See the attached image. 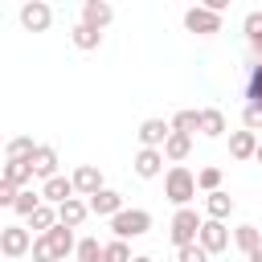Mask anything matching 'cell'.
Masks as SVG:
<instances>
[{
	"label": "cell",
	"instance_id": "cell-19",
	"mask_svg": "<svg viewBox=\"0 0 262 262\" xmlns=\"http://www.w3.org/2000/svg\"><path fill=\"white\" fill-rule=\"evenodd\" d=\"M233 246L250 258V254H258L262 250V233H258V225H237L233 229Z\"/></svg>",
	"mask_w": 262,
	"mask_h": 262
},
{
	"label": "cell",
	"instance_id": "cell-37",
	"mask_svg": "<svg viewBox=\"0 0 262 262\" xmlns=\"http://www.w3.org/2000/svg\"><path fill=\"white\" fill-rule=\"evenodd\" d=\"M250 262H262V250H258V254H250Z\"/></svg>",
	"mask_w": 262,
	"mask_h": 262
},
{
	"label": "cell",
	"instance_id": "cell-31",
	"mask_svg": "<svg viewBox=\"0 0 262 262\" xmlns=\"http://www.w3.org/2000/svg\"><path fill=\"white\" fill-rule=\"evenodd\" d=\"M102 262H131V246H127L123 237L106 242V258H102Z\"/></svg>",
	"mask_w": 262,
	"mask_h": 262
},
{
	"label": "cell",
	"instance_id": "cell-36",
	"mask_svg": "<svg viewBox=\"0 0 262 262\" xmlns=\"http://www.w3.org/2000/svg\"><path fill=\"white\" fill-rule=\"evenodd\" d=\"M131 262H156V258H147V254H135V258H131Z\"/></svg>",
	"mask_w": 262,
	"mask_h": 262
},
{
	"label": "cell",
	"instance_id": "cell-10",
	"mask_svg": "<svg viewBox=\"0 0 262 262\" xmlns=\"http://www.w3.org/2000/svg\"><path fill=\"white\" fill-rule=\"evenodd\" d=\"M70 180H74V192H82L86 201H90L94 192H102V172H98L94 164H82V168H78Z\"/></svg>",
	"mask_w": 262,
	"mask_h": 262
},
{
	"label": "cell",
	"instance_id": "cell-15",
	"mask_svg": "<svg viewBox=\"0 0 262 262\" xmlns=\"http://www.w3.org/2000/svg\"><path fill=\"white\" fill-rule=\"evenodd\" d=\"M90 213H98V217H119V213H123V196H119L115 188H102V192L90 196Z\"/></svg>",
	"mask_w": 262,
	"mask_h": 262
},
{
	"label": "cell",
	"instance_id": "cell-4",
	"mask_svg": "<svg viewBox=\"0 0 262 262\" xmlns=\"http://www.w3.org/2000/svg\"><path fill=\"white\" fill-rule=\"evenodd\" d=\"M33 233L25 229V225H4L0 229V254L4 258H25V254H33Z\"/></svg>",
	"mask_w": 262,
	"mask_h": 262
},
{
	"label": "cell",
	"instance_id": "cell-26",
	"mask_svg": "<svg viewBox=\"0 0 262 262\" xmlns=\"http://www.w3.org/2000/svg\"><path fill=\"white\" fill-rule=\"evenodd\" d=\"M70 37H74V45H78V49H98V41H102V33H98V29H90V25H82V20L74 25V33H70Z\"/></svg>",
	"mask_w": 262,
	"mask_h": 262
},
{
	"label": "cell",
	"instance_id": "cell-30",
	"mask_svg": "<svg viewBox=\"0 0 262 262\" xmlns=\"http://www.w3.org/2000/svg\"><path fill=\"white\" fill-rule=\"evenodd\" d=\"M196 188L221 192V168H201V172H196Z\"/></svg>",
	"mask_w": 262,
	"mask_h": 262
},
{
	"label": "cell",
	"instance_id": "cell-21",
	"mask_svg": "<svg viewBox=\"0 0 262 262\" xmlns=\"http://www.w3.org/2000/svg\"><path fill=\"white\" fill-rule=\"evenodd\" d=\"M188 151H192V135H180V131H172V135H168V143H164V160L180 164Z\"/></svg>",
	"mask_w": 262,
	"mask_h": 262
},
{
	"label": "cell",
	"instance_id": "cell-17",
	"mask_svg": "<svg viewBox=\"0 0 262 262\" xmlns=\"http://www.w3.org/2000/svg\"><path fill=\"white\" fill-rule=\"evenodd\" d=\"M29 164H33V172H37L41 180H53V176H57V151H53L49 143H41V147H37V156H33Z\"/></svg>",
	"mask_w": 262,
	"mask_h": 262
},
{
	"label": "cell",
	"instance_id": "cell-13",
	"mask_svg": "<svg viewBox=\"0 0 262 262\" xmlns=\"http://www.w3.org/2000/svg\"><path fill=\"white\" fill-rule=\"evenodd\" d=\"M41 196H45V205H66V201H74V180L70 176H53V180H45V188H41Z\"/></svg>",
	"mask_w": 262,
	"mask_h": 262
},
{
	"label": "cell",
	"instance_id": "cell-1",
	"mask_svg": "<svg viewBox=\"0 0 262 262\" xmlns=\"http://www.w3.org/2000/svg\"><path fill=\"white\" fill-rule=\"evenodd\" d=\"M164 196H168L172 205L188 209V201L196 196V176H192L184 164H172V168H168V176H164Z\"/></svg>",
	"mask_w": 262,
	"mask_h": 262
},
{
	"label": "cell",
	"instance_id": "cell-3",
	"mask_svg": "<svg viewBox=\"0 0 262 262\" xmlns=\"http://www.w3.org/2000/svg\"><path fill=\"white\" fill-rule=\"evenodd\" d=\"M111 229H115V237H143L147 229H151V213L147 209H123L119 217H111Z\"/></svg>",
	"mask_w": 262,
	"mask_h": 262
},
{
	"label": "cell",
	"instance_id": "cell-25",
	"mask_svg": "<svg viewBox=\"0 0 262 262\" xmlns=\"http://www.w3.org/2000/svg\"><path fill=\"white\" fill-rule=\"evenodd\" d=\"M41 205H45V196H41V192H33V188H20V196H16V205H12V213H20V217H33Z\"/></svg>",
	"mask_w": 262,
	"mask_h": 262
},
{
	"label": "cell",
	"instance_id": "cell-16",
	"mask_svg": "<svg viewBox=\"0 0 262 262\" xmlns=\"http://www.w3.org/2000/svg\"><path fill=\"white\" fill-rule=\"evenodd\" d=\"M86 217H90V201H82V196H74V201H66V205H57V221H61V225H70V229H78Z\"/></svg>",
	"mask_w": 262,
	"mask_h": 262
},
{
	"label": "cell",
	"instance_id": "cell-18",
	"mask_svg": "<svg viewBox=\"0 0 262 262\" xmlns=\"http://www.w3.org/2000/svg\"><path fill=\"white\" fill-rule=\"evenodd\" d=\"M33 176H37V172H33V164H29V160H8L0 180H8V184H16V188H29V184H33Z\"/></svg>",
	"mask_w": 262,
	"mask_h": 262
},
{
	"label": "cell",
	"instance_id": "cell-8",
	"mask_svg": "<svg viewBox=\"0 0 262 262\" xmlns=\"http://www.w3.org/2000/svg\"><path fill=\"white\" fill-rule=\"evenodd\" d=\"M135 176H143V180H156L160 172H164V151L160 147H139V156H135Z\"/></svg>",
	"mask_w": 262,
	"mask_h": 262
},
{
	"label": "cell",
	"instance_id": "cell-9",
	"mask_svg": "<svg viewBox=\"0 0 262 262\" xmlns=\"http://www.w3.org/2000/svg\"><path fill=\"white\" fill-rule=\"evenodd\" d=\"M196 242H201L209 254H221V250H229V229H225V221H205Z\"/></svg>",
	"mask_w": 262,
	"mask_h": 262
},
{
	"label": "cell",
	"instance_id": "cell-6",
	"mask_svg": "<svg viewBox=\"0 0 262 262\" xmlns=\"http://www.w3.org/2000/svg\"><path fill=\"white\" fill-rule=\"evenodd\" d=\"M49 20H53V8H49L45 0H29V4L20 8V25H25L29 33H45Z\"/></svg>",
	"mask_w": 262,
	"mask_h": 262
},
{
	"label": "cell",
	"instance_id": "cell-29",
	"mask_svg": "<svg viewBox=\"0 0 262 262\" xmlns=\"http://www.w3.org/2000/svg\"><path fill=\"white\" fill-rule=\"evenodd\" d=\"M246 98H250V106H258V111H262V66H254V70H250V82H246Z\"/></svg>",
	"mask_w": 262,
	"mask_h": 262
},
{
	"label": "cell",
	"instance_id": "cell-28",
	"mask_svg": "<svg viewBox=\"0 0 262 262\" xmlns=\"http://www.w3.org/2000/svg\"><path fill=\"white\" fill-rule=\"evenodd\" d=\"M106 246H98V237H82L78 242V262H102Z\"/></svg>",
	"mask_w": 262,
	"mask_h": 262
},
{
	"label": "cell",
	"instance_id": "cell-14",
	"mask_svg": "<svg viewBox=\"0 0 262 262\" xmlns=\"http://www.w3.org/2000/svg\"><path fill=\"white\" fill-rule=\"evenodd\" d=\"M258 143H262V139L242 127V131L229 135V156H233V160H250V156H258Z\"/></svg>",
	"mask_w": 262,
	"mask_h": 262
},
{
	"label": "cell",
	"instance_id": "cell-22",
	"mask_svg": "<svg viewBox=\"0 0 262 262\" xmlns=\"http://www.w3.org/2000/svg\"><path fill=\"white\" fill-rule=\"evenodd\" d=\"M201 135H209V139L225 135V115H221L217 106H205V111H201Z\"/></svg>",
	"mask_w": 262,
	"mask_h": 262
},
{
	"label": "cell",
	"instance_id": "cell-38",
	"mask_svg": "<svg viewBox=\"0 0 262 262\" xmlns=\"http://www.w3.org/2000/svg\"><path fill=\"white\" fill-rule=\"evenodd\" d=\"M254 160H258V164H262V143H258V156H254Z\"/></svg>",
	"mask_w": 262,
	"mask_h": 262
},
{
	"label": "cell",
	"instance_id": "cell-2",
	"mask_svg": "<svg viewBox=\"0 0 262 262\" xmlns=\"http://www.w3.org/2000/svg\"><path fill=\"white\" fill-rule=\"evenodd\" d=\"M201 217H196V209H176L172 213V225H168V237H172V246L176 250H184V246H196V237H201Z\"/></svg>",
	"mask_w": 262,
	"mask_h": 262
},
{
	"label": "cell",
	"instance_id": "cell-12",
	"mask_svg": "<svg viewBox=\"0 0 262 262\" xmlns=\"http://www.w3.org/2000/svg\"><path fill=\"white\" fill-rule=\"evenodd\" d=\"M111 16H115V8H111L106 0H86V4H82V25H90V29H98V33L111 25Z\"/></svg>",
	"mask_w": 262,
	"mask_h": 262
},
{
	"label": "cell",
	"instance_id": "cell-7",
	"mask_svg": "<svg viewBox=\"0 0 262 262\" xmlns=\"http://www.w3.org/2000/svg\"><path fill=\"white\" fill-rule=\"evenodd\" d=\"M135 135H139L143 147H160V151H164V143H168V135H172V123H164V119H143Z\"/></svg>",
	"mask_w": 262,
	"mask_h": 262
},
{
	"label": "cell",
	"instance_id": "cell-23",
	"mask_svg": "<svg viewBox=\"0 0 262 262\" xmlns=\"http://www.w3.org/2000/svg\"><path fill=\"white\" fill-rule=\"evenodd\" d=\"M37 147H41V143H33L29 135H16V139H8L4 156H8V160H33V156H37Z\"/></svg>",
	"mask_w": 262,
	"mask_h": 262
},
{
	"label": "cell",
	"instance_id": "cell-11",
	"mask_svg": "<svg viewBox=\"0 0 262 262\" xmlns=\"http://www.w3.org/2000/svg\"><path fill=\"white\" fill-rule=\"evenodd\" d=\"M45 237H49V246H53L57 262H66L70 254H78V242H74V229H70V225H61V221H57V225H53Z\"/></svg>",
	"mask_w": 262,
	"mask_h": 262
},
{
	"label": "cell",
	"instance_id": "cell-5",
	"mask_svg": "<svg viewBox=\"0 0 262 262\" xmlns=\"http://www.w3.org/2000/svg\"><path fill=\"white\" fill-rule=\"evenodd\" d=\"M184 29H188V33L209 37V33H221V16H217L213 8H205V4H196V8H188V12H184Z\"/></svg>",
	"mask_w": 262,
	"mask_h": 262
},
{
	"label": "cell",
	"instance_id": "cell-20",
	"mask_svg": "<svg viewBox=\"0 0 262 262\" xmlns=\"http://www.w3.org/2000/svg\"><path fill=\"white\" fill-rule=\"evenodd\" d=\"M205 213H209V221H225L233 213V196L229 192H209L205 196Z\"/></svg>",
	"mask_w": 262,
	"mask_h": 262
},
{
	"label": "cell",
	"instance_id": "cell-27",
	"mask_svg": "<svg viewBox=\"0 0 262 262\" xmlns=\"http://www.w3.org/2000/svg\"><path fill=\"white\" fill-rule=\"evenodd\" d=\"M172 131H180V135H192V131H201V111H176V119H172Z\"/></svg>",
	"mask_w": 262,
	"mask_h": 262
},
{
	"label": "cell",
	"instance_id": "cell-35",
	"mask_svg": "<svg viewBox=\"0 0 262 262\" xmlns=\"http://www.w3.org/2000/svg\"><path fill=\"white\" fill-rule=\"evenodd\" d=\"M242 123H246V131H254V135H258V131H262V111H258V106H246Z\"/></svg>",
	"mask_w": 262,
	"mask_h": 262
},
{
	"label": "cell",
	"instance_id": "cell-24",
	"mask_svg": "<svg viewBox=\"0 0 262 262\" xmlns=\"http://www.w3.org/2000/svg\"><path fill=\"white\" fill-rule=\"evenodd\" d=\"M53 225H57V209H53V205H41V209H37V213L29 217V233L37 229V233L45 237V233H49Z\"/></svg>",
	"mask_w": 262,
	"mask_h": 262
},
{
	"label": "cell",
	"instance_id": "cell-33",
	"mask_svg": "<svg viewBox=\"0 0 262 262\" xmlns=\"http://www.w3.org/2000/svg\"><path fill=\"white\" fill-rule=\"evenodd\" d=\"M33 262H57V254H53L49 237H37V242H33Z\"/></svg>",
	"mask_w": 262,
	"mask_h": 262
},
{
	"label": "cell",
	"instance_id": "cell-32",
	"mask_svg": "<svg viewBox=\"0 0 262 262\" xmlns=\"http://www.w3.org/2000/svg\"><path fill=\"white\" fill-rule=\"evenodd\" d=\"M176 262H209V250L196 242V246H184V250H176Z\"/></svg>",
	"mask_w": 262,
	"mask_h": 262
},
{
	"label": "cell",
	"instance_id": "cell-34",
	"mask_svg": "<svg viewBox=\"0 0 262 262\" xmlns=\"http://www.w3.org/2000/svg\"><path fill=\"white\" fill-rule=\"evenodd\" d=\"M246 37H250V45L262 41V12H246Z\"/></svg>",
	"mask_w": 262,
	"mask_h": 262
}]
</instances>
